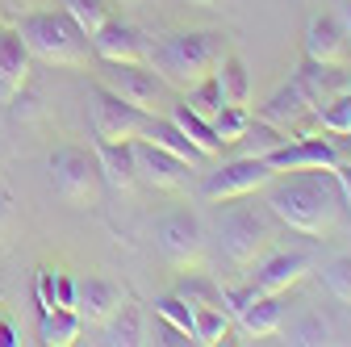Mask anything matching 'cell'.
<instances>
[{"instance_id": "cell-16", "label": "cell", "mask_w": 351, "mask_h": 347, "mask_svg": "<svg viewBox=\"0 0 351 347\" xmlns=\"http://www.w3.org/2000/svg\"><path fill=\"white\" fill-rule=\"evenodd\" d=\"M29 84V51L13 29H0V101H17L21 88Z\"/></svg>"}, {"instance_id": "cell-6", "label": "cell", "mask_w": 351, "mask_h": 347, "mask_svg": "<svg viewBox=\"0 0 351 347\" xmlns=\"http://www.w3.org/2000/svg\"><path fill=\"white\" fill-rule=\"evenodd\" d=\"M97 84H105L113 97H121L125 105H134V109H143L151 117L171 109V88L147 63H105Z\"/></svg>"}, {"instance_id": "cell-23", "label": "cell", "mask_w": 351, "mask_h": 347, "mask_svg": "<svg viewBox=\"0 0 351 347\" xmlns=\"http://www.w3.org/2000/svg\"><path fill=\"white\" fill-rule=\"evenodd\" d=\"M213 75H217V84H222L226 105H243V109H251V71H247V63H243L239 55L226 51Z\"/></svg>"}, {"instance_id": "cell-2", "label": "cell", "mask_w": 351, "mask_h": 347, "mask_svg": "<svg viewBox=\"0 0 351 347\" xmlns=\"http://www.w3.org/2000/svg\"><path fill=\"white\" fill-rule=\"evenodd\" d=\"M222 55H226V34H217V29H176V34H163L159 42H151L147 67L171 93H189L193 84H201L205 75L217 71Z\"/></svg>"}, {"instance_id": "cell-3", "label": "cell", "mask_w": 351, "mask_h": 347, "mask_svg": "<svg viewBox=\"0 0 351 347\" xmlns=\"http://www.w3.org/2000/svg\"><path fill=\"white\" fill-rule=\"evenodd\" d=\"M17 34L25 42L29 59L47 63V67H84L93 59V47H88V34L67 17V13H25L17 21Z\"/></svg>"}, {"instance_id": "cell-5", "label": "cell", "mask_w": 351, "mask_h": 347, "mask_svg": "<svg viewBox=\"0 0 351 347\" xmlns=\"http://www.w3.org/2000/svg\"><path fill=\"white\" fill-rule=\"evenodd\" d=\"M51 184L59 193V201H67L71 209H88L101 201V167L97 155H88L80 147H55L51 155Z\"/></svg>"}, {"instance_id": "cell-4", "label": "cell", "mask_w": 351, "mask_h": 347, "mask_svg": "<svg viewBox=\"0 0 351 347\" xmlns=\"http://www.w3.org/2000/svg\"><path fill=\"white\" fill-rule=\"evenodd\" d=\"M213 235H217V247L230 259L234 268H251L255 259L268 251V243L276 239L272 230V209L268 205H230L217 213L213 222Z\"/></svg>"}, {"instance_id": "cell-13", "label": "cell", "mask_w": 351, "mask_h": 347, "mask_svg": "<svg viewBox=\"0 0 351 347\" xmlns=\"http://www.w3.org/2000/svg\"><path fill=\"white\" fill-rule=\"evenodd\" d=\"M134 167H138V180L163 193H180L193 176V163H184L180 155H171L155 143H143V139H134Z\"/></svg>"}, {"instance_id": "cell-18", "label": "cell", "mask_w": 351, "mask_h": 347, "mask_svg": "<svg viewBox=\"0 0 351 347\" xmlns=\"http://www.w3.org/2000/svg\"><path fill=\"white\" fill-rule=\"evenodd\" d=\"M97 167L101 180L117 193H130L138 184V167H134V143H97Z\"/></svg>"}, {"instance_id": "cell-17", "label": "cell", "mask_w": 351, "mask_h": 347, "mask_svg": "<svg viewBox=\"0 0 351 347\" xmlns=\"http://www.w3.org/2000/svg\"><path fill=\"white\" fill-rule=\"evenodd\" d=\"M121 301H125L121 289L113 280H105V276H84V280H75V314L84 322H105L121 306Z\"/></svg>"}, {"instance_id": "cell-35", "label": "cell", "mask_w": 351, "mask_h": 347, "mask_svg": "<svg viewBox=\"0 0 351 347\" xmlns=\"http://www.w3.org/2000/svg\"><path fill=\"white\" fill-rule=\"evenodd\" d=\"M34 293H38V314L42 310H55L59 306V272L55 268H42L38 280H34Z\"/></svg>"}, {"instance_id": "cell-40", "label": "cell", "mask_w": 351, "mask_h": 347, "mask_svg": "<svg viewBox=\"0 0 351 347\" xmlns=\"http://www.w3.org/2000/svg\"><path fill=\"white\" fill-rule=\"evenodd\" d=\"M59 306L63 310H75V280L59 272Z\"/></svg>"}, {"instance_id": "cell-43", "label": "cell", "mask_w": 351, "mask_h": 347, "mask_svg": "<svg viewBox=\"0 0 351 347\" xmlns=\"http://www.w3.org/2000/svg\"><path fill=\"white\" fill-rule=\"evenodd\" d=\"M189 5H201V9H209V5H217V0H189Z\"/></svg>"}, {"instance_id": "cell-41", "label": "cell", "mask_w": 351, "mask_h": 347, "mask_svg": "<svg viewBox=\"0 0 351 347\" xmlns=\"http://www.w3.org/2000/svg\"><path fill=\"white\" fill-rule=\"evenodd\" d=\"M335 21H339V29H343V38H347V47H351V0H339Z\"/></svg>"}, {"instance_id": "cell-22", "label": "cell", "mask_w": 351, "mask_h": 347, "mask_svg": "<svg viewBox=\"0 0 351 347\" xmlns=\"http://www.w3.org/2000/svg\"><path fill=\"white\" fill-rule=\"evenodd\" d=\"M167 117H171L176 125L184 130V139H189V143H193V147H197V151H201L205 159H213L217 151H222V139L213 134V121H205L201 113H193V109H189L184 101H176V105L167 109Z\"/></svg>"}, {"instance_id": "cell-30", "label": "cell", "mask_w": 351, "mask_h": 347, "mask_svg": "<svg viewBox=\"0 0 351 347\" xmlns=\"http://www.w3.org/2000/svg\"><path fill=\"white\" fill-rule=\"evenodd\" d=\"M247 125H251V109H243V105H222L213 113V134L222 139V147L239 143L247 134Z\"/></svg>"}, {"instance_id": "cell-42", "label": "cell", "mask_w": 351, "mask_h": 347, "mask_svg": "<svg viewBox=\"0 0 351 347\" xmlns=\"http://www.w3.org/2000/svg\"><path fill=\"white\" fill-rule=\"evenodd\" d=\"M21 339H17V331H13V322L9 318H0V347H17Z\"/></svg>"}, {"instance_id": "cell-9", "label": "cell", "mask_w": 351, "mask_h": 347, "mask_svg": "<svg viewBox=\"0 0 351 347\" xmlns=\"http://www.w3.org/2000/svg\"><path fill=\"white\" fill-rule=\"evenodd\" d=\"M155 243H159L167 264L189 268V264H197L201 251H205V226H201L197 213H189V209H167L163 218L155 222Z\"/></svg>"}, {"instance_id": "cell-7", "label": "cell", "mask_w": 351, "mask_h": 347, "mask_svg": "<svg viewBox=\"0 0 351 347\" xmlns=\"http://www.w3.org/2000/svg\"><path fill=\"white\" fill-rule=\"evenodd\" d=\"M276 180V171L263 163L259 155H239V159H230V163H222V167H213L209 176L201 180V197L205 201H239V197H255L259 189H268Z\"/></svg>"}, {"instance_id": "cell-25", "label": "cell", "mask_w": 351, "mask_h": 347, "mask_svg": "<svg viewBox=\"0 0 351 347\" xmlns=\"http://www.w3.org/2000/svg\"><path fill=\"white\" fill-rule=\"evenodd\" d=\"M105 339L109 343H117V347H134V343H143L147 339V331H143V314L134 310V306H121L105 318Z\"/></svg>"}, {"instance_id": "cell-12", "label": "cell", "mask_w": 351, "mask_h": 347, "mask_svg": "<svg viewBox=\"0 0 351 347\" xmlns=\"http://www.w3.org/2000/svg\"><path fill=\"white\" fill-rule=\"evenodd\" d=\"M88 47H93V55H97L101 63H147L151 38H147L138 25L109 17L93 38H88Z\"/></svg>"}, {"instance_id": "cell-1", "label": "cell", "mask_w": 351, "mask_h": 347, "mask_svg": "<svg viewBox=\"0 0 351 347\" xmlns=\"http://www.w3.org/2000/svg\"><path fill=\"white\" fill-rule=\"evenodd\" d=\"M263 205L272 209V218L285 222L289 230H301L310 239L335 235L343 222V193L335 171L310 167V171H293L289 180H272Z\"/></svg>"}, {"instance_id": "cell-27", "label": "cell", "mask_w": 351, "mask_h": 347, "mask_svg": "<svg viewBox=\"0 0 351 347\" xmlns=\"http://www.w3.org/2000/svg\"><path fill=\"white\" fill-rule=\"evenodd\" d=\"M230 331V314L222 306H205V310H193V343L201 347H213V343H222Z\"/></svg>"}, {"instance_id": "cell-39", "label": "cell", "mask_w": 351, "mask_h": 347, "mask_svg": "<svg viewBox=\"0 0 351 347\" xmlns=\"http://www.w3.org/2000/svg\"><path fill=\"white\" fill-rule=\"evenodd\" d=\"M335 180H339V193H343V209L351 213V163H339L335 167Z\"/></svg>"}, {"instance_id": "cell-36", "label": "cell", "mask_w": 351, "mask_h": 347, "mask_svg": "<svg viewBox=\"0 0 351 347\" xmlns=\"http://www.w3.org/2000/svg\"><path fill=\"white\" fill-rule=\"evenodd\" d=\"M289 339H293V343H330V322H322L318 314H310L305 322H297V326L289 331Z\"/></svg>"}, {"instance_id": "cell-44", "label": "cell", "mask_w": 351, "mask_h": 347, "mask_svg": "<svg viewBox=\"0 0 351 347\" xmlns=\"http://www.w3.org/2000/svg\"><path fill=\"white\" fill-rule=\"evenodd\" d=\"M117 5H134V0H117Z\"/></svg>"}, {"instance_id": "cell-11", "label": "cell", "mask_w": 351, "mask_h": 347, "mask_svg": "<svg viewBox=\"0 0 351 347\" xmlns=\"http://www.w3.org/2000/svg\"><path fill=\"white\" fill-rule=\"evenodd\" d=\"M272 171H310V167H322V171H335L343 163V151L322 139V134H305V139H293V143H280L276 151L259 155Z\"/></svg>"}, {"instance_id": "cell-37", "label": "cell", "mask_w": 351, "mask_h": 347, "mask_svg": "<svg viewBox=\"0 0 351 347\" xmlns=\"http://www.w3.org/2000/svg\"><path fill=\"white\" fill-rule=\"evenodd\" d=\"M259 297V289L255 285H243V289H222V310L226 314H239V310H247L251 301Z\"/></svg>"}, {"instance_id": "cell-8", "label": "cell", "mask_w": 351, "mask_h": 347, "mask_svg": "<svg viewBox=\"0 0 351 347\" xmlns=\"http://www.w3.org/2000/svg\"><path fill=\"white\" fill-rule=\"evenodd\" d=\"M147 117L151 113L125 105L105 84H93V134H97V143H134V139H143Z\"/></svg>"}, {"instance_id": "cell-20", "label": "cell", "mask_w": 351, "mask_h": 347, "mask_svg": "<svg viewBox=\"0 0 351 347\" xmlns=\"http://www.w3.org/2000/svg\"><path fill=\"white\" fill-rule=\"evenodd\" d=\"M143 143H155V147H163V151H171V155H180V159H184V163H193V167H201V163H205V155L184 139V130L176 125L167 113L147 117V125H143Z\"/></svg>"}, {"instance_id": "cell-38", "label": "cell", "mask_w": 351, "mask_h": 347, "mask_svg": "<svg viewBox=\"0 0 351 347\" xmlns=\"http://www.w3.org/2000/svg\"><path fill=\"white\" fill-rule=\"evenodd\" d=\"M13 213H17V201H13V193L0 184V239H5V230L13 226Z\"/></svg>"}, {"instance_id": "cell-24", "label": "cell", "mask_w": 351, "mask_h": 347, "mask_svg": "<svg viewBox=\"0 0 351 347\" xmlns=\"http://www.w3.org/2000/svg\"><path fill=\"white\" fill-rule=\"evenodd\" d=\"M80 335H84V318H80L75 310H63V306L42 310V331H38V339L47 343V347H71Z\"/></svg>"}, {"instance_id": "cell-10", "label": "cell", "mask_w": 351, "mask_h": 347, "mask_svg": "<svg viewBox=\"0 0 351 347\" xmlns=\"http://www.w3.org/2000/svg\"><path fill=\"white\" fill-rule=\"evenodd\" d=\"M259 121H268V125L285 130V134H293V139L322 134L318 121H314V105H310V97L301 93V84H297V80L280 84V88L259 105Z\"/></svg>"}, {"instance_id": "cell-19", "label": "cell", "mask_w": 351, "mask_h": 347, "mask_svg": "<svg viewBox=\"0 0 351 347\" xmlns=\"http://www.w3.org/2000/svg\"><path fill=\"white\" fill-rule=\"evenodd\" d=\"M347 38L335 17H314L305 25V59L314 63H347Z\"/></svg>"}, {"instance_id": "cell-26", "label": "cell", "mask_w": 351, "mask_h": 347, "mask_svg": "<svg viewBox=\"0 0 351 347\" xmlns=\"http://www.w3.org/2000/svg\"><path fill=\"white\" fill-rule=\"evenodd\" d=\"M314 121H318V130H322V134L351 139V88H347V93H339L335 101L318 105V109H314Z\"/></svg>"}, {"instance_id": "cell-31", "label": "cell", "mask_w": 351, "mask_h": 347, "mask_svg": "<svg viewBox=\"0 0 351 347\" xmlns=\"http://www.w3.org/2000/svg\"><path fill=\"white\" fill-rule=\"evenodd\" d=\"M63 13H67L88 38H93V34L109 21V5H105V0H63Z\"/></svg>"}, {"instance_id": "cell-14", "label": "cell", "mask_w": 351, "mask_h": 347, "mask_svg": "<svg viewBox=\"0 0 351 347\" xmlns=\"http://www.w3.org/2000/svg\"><path fill=\"white\" fill-rule=\"evenodd\" d=\"M305 272H310V255H301V251H276V255H263V259H259L251 285H255L259 293H268V297H280V293H289L293 285H301Z\"/></svg>"}, {"instance_id": "cell-34", "label": "cell", "mask_w": 351, "mask_h": 347, "mask_svg": "<svg viewBox=\"0 0 351 347\" xmlns=\"http://www.w3.org/2000/svg\"><path fill=\"white\" fill-rule=\"evenodd\" d=\"M239 143H251L247 155H268V151H276L280 143H289V134H285V130H276V125H268V121H255V117H251L247 134H243Z\"/></svg>"}, {"instance_id": "cell-32", "label": "cell", "mask_w": 351, "mask_h": 347, "mask_svg": "<svg viewBox=\"0 0 351 347\" xmlns=\"http://www.w3.org/2000/svg\"><path fill=\"white\" fill-rule=\"evenodd\" d=\"M155 318H163L167 326H176L184 339H193V306H189L184 297H176V293L155 297Z\"/></svg>"}, {"instance_id": "cell-28", "label": "cell", "mask_w": 351, "mask_h": 347, "mask_svg": "<svg viewBox=\"0 0 351 347\" xmlns=\"http://www.w3.org/2000/svg\"><path fill=\"white\" fill-rule=\"evenodd\" d=\"M176 297H184L193 310H205V306H222V285L217 280H209V276H197V272H189L184 280H176V289H171Z\"/></svg>"}, {"instance_id": "cell-21", "label": "cell", "mask_w": 351, "mask_h": 347, "mask_svg": "<svg viewBox=\"0 0 351 347\" xmlns=\"http://www.w3.org/2000/svg\"><path fill=\"white\" fill-rule=\"evenodd\" d=\"M234 318H239V326H243L251 339H268V335H276V331L285 326V306H280L276 297L259 293L251 306H247V310H239Z\"/></svg>"}, {"instance_id": "cell-33", "label": "cell", "mask_w": 351, "mask_h": 347, "mask_svg": "<svg viewBox=\"0 0 351 347\" xmlns=\"http://www.w3.org/2000/svg\"><path fill=\"white\" fill-rule=\"evenodd\" d=\"M322 280H326V289H330L335 301L351 306V255H335V259H326Z\"/></svg>"}, {"instance_id": "cell-15", "label": "cell", "mask_w": 351, "mask_h": 347, "mask_svg": "<svg viewBox=\"0 0 351 347\" xmlns=\"http://www.w3.org/2000/svg\"><path fill=\"white\" fill-rule=\"evenodd\" d=\"M293 80L301 84V93L310 97V105L318 109V105H326V101H335L339 93L351 88V67L347 63H314V59H305Z\"/></svg>"}, {"instance_id": "cell-29", "label": "cell", "mask_w": 351, "mask_h": 347, "mask_svg": "<svg viewBox=\"0 0 351 347\" xmlns=\"http://www.w3.org/2000/svg\"><path fill=\"white\" fill-rule=\"evenodd\" d=\"M184 105H189L193 113H201L205 121H213V113L226 105V97H222V84H217V75H205L201 84H193V88L184 93Z\"/></svg>"}]
</instances>
